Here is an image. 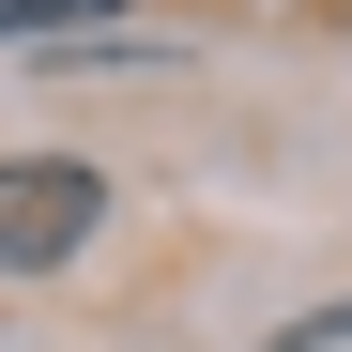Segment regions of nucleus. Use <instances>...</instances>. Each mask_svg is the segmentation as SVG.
Here are the masks:
<instances>
[{"label":"nucleus","mask_w":352,"mask_h":352,"mask_svg":"<svg viewBox=\"0 0 352 352\" xmlns=\"http://www.w3.org/2000/svg\"><path fill=\"white\" fill-rule=\"evenodd\" d=\"M92 214H107V184H92L77 153H0V276L77 261V245H92Z\"/></svg>","instance_id":"obj_1"},{"label":"nucleus","mask_w":352,"mask_h":352,"mask_svg":"<svg viewBox=\"0 0 352 352\" xmlns=\"http://www.w3.org/2000/svg\"><path fill=\"white\" fill-rule=\"evenodd\" d=\"M31 31H107V0H0V46H31Z\"/></svg>","instance_id":"obj_2"},{"label":"nucleus","mask_w":352,"mask_h":352,"mask_svg":"<svg viewBox=\"0 0 352 352\" xmlns=\"http://www.w3.org/2000/svg\"><path fill=\"white\" fill-rule=\"evenodd\" d=\"M276 352H352V307H322V322H291Z\"/></svg>","instance_id":"obj_3"}]
</instances>
